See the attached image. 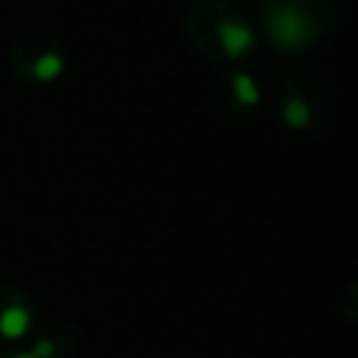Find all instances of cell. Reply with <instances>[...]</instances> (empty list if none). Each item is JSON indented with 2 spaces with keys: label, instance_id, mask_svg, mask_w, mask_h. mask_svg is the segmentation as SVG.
Instances as JSON below:
<instances>
[{
  "label": "cell",
  "instance_id": "6",
  "mask_svg": "<svg viewBox=\"0 0 358 358\" xmlns=\"http://www.w3.org/2000/svg\"><path fill=\"white\" fill-rule=\"evenodd\" d=\"M282 120L291 126V129H302V126H308L310 123V109H308V103L302 101V98H288L285 101V106H282Z\"/></svg>",
  "mask_w": 358,
  "mask_h": 358
},
{
  "label": "cell",
  "instance_id": "2",
  "mask_svg": "<svg viewBox=\"0 0 358 358\" xmlns=\"http://www.w3.org/2000/svg\"><path fill=\"white\" fill-rule=\"evenodd\" d=\"M215 36L229 59H243L255 48V31L241 20H221L215 25Z\"/></svg>",
  "mask_w": 358,
  "mask_h": 358
},
{
  "label": "cell",
  "instance_id": "5",
  "mask_svg": "<svg viewBox=\"0 0 358 358\" xmlns=\"http://www.w3.org/2000/svg\"><path fill=\"white\" fill-rule=\"evenodd\" d=\"M232 90H235L238 103H243V106H255L260 101V90H257V84H255V78L249 73H235Z\"/></svg>",
  "mask_w": 358,
  "mask_h": 358
},
{
  "label": "cell",
  "instance_id": "7",
  "mask_svg": "<svg viewBox=\"0 0 358 358\" xmlns=\"http://www.w3.org/2000/svg\"><path fill=\"white\" fill-rule=\"evenodd\" d=\"M50 352H53V344H50V341H39L31 355H34V358H50Z\"/></svg>",
  "mask_w": 358,
  "mask_h": 358
},
{
  "label": "cell",
  "instance_id": "8",
  "mask_svg": "<svg viewBox=\"0 0 358 358\" xmlns=\"http://www.w3.org/2000/svg\"><path fill=\"white\" fill-rule=\"evenodd\" d=\"M14 358H34V355H14Z\"/></svg>",
  "mask_w": 358,
  "mask_h": 358
},
{
  "label": "cell",
  "instance_id": "1",
  "mask_svg": "<svg viewBox=\"0 0 358 358\" xmlns=\"http://www.w3.org/2000/svg\"><path fill=\"white\" fill-rule=\"evenodd\" d=\"M268 36L282 50H296L310 39V20L299 6H277L271 8L268 20Z\"/></svg>",
  "mask_w": 358,
  "mask_h": 358
},
{
  "label": "cell",
  "instance_id": "3",
  "mask_svg": "<svg viewBox=\"0 0 358 358\" xmlns=\"http://www.w3.org/2000/svg\"><path fill=\"white\" fill-rule=\"evenodd\" d=\"M28 327H31V313L20 305H11L0 313V333L6 338H22L28 333Z\"/></svg>",
  "mask_w": 358,
  "mask_h": 358
},
{
  "label": "cell",
  "instance_id": "4",
  "mask_svg": "<svg viewBox=\"0 0 358 358\" xmlns=\"http://www.w3.org/2000/svg\"><path fill=\"white\" fill-rule=\"evenodd\" d=\"M62 70H64V62L59 53H42L34 62V78L36 81H53L62 76Z\"/></svg>",
  "mask_w": 358,
  "mask_h": 358
}]
</instances>
